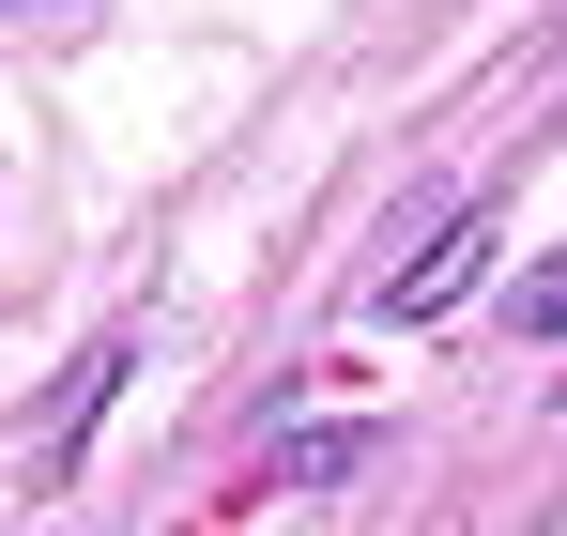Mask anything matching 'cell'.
<instances>
[{"label":"cell","mask_w":567,"mask_h":536,"mask_svg":"<svg viewBox=\"0 0 567 536\" xmlns=\"http://www.w3.org/2000/svg\"><path fill=\"white\" fill-rule=\"evenodd\" d=\"M475 261H491V199L430 230V261H399V276H383V322H445V307H461V276H475Z\"/></svg>","instance_id":"6da1fadb"},{"label":"cell","mask_w":567,"mask_h":536,"mask_svg":"<svg viewBox=\"0 0 567 536\" xmlns=\"http://www.w3.org/2000/svg\"><path fill=\"white\" fill-rule=\"evenodd\" d=\"M353 460H369V430H291V445H277V491H338Z\"/></svg>","instance_id":"7a4b0ae2"},{"label":"cell","mask_w":567,"mask_h":536,"mask_svg":"<svg viewBox=\"0 0 567 536\" xmlns=\"http://www.w3.org/2000/svg\"><path fill=\"white\" fill-rule=\"evenodd\" d=\"M506 307H522V338H567V246H553V261H537V276H522Z\"/></svg>","instance_id":"3957f363"},{"label":"cell","mask_w":567,"mask_h":536,"mask_svg":"<svg viewBox=\"0 0 567 536\" xmlns=\"http://www.w3.org/2000/svg\"><path fill=\"white\" fill-rule=\"evenodd\" d=\"M31 16H47V0H31Z\"/></svg>","instance_id":"277c9868"}]
</instances>
